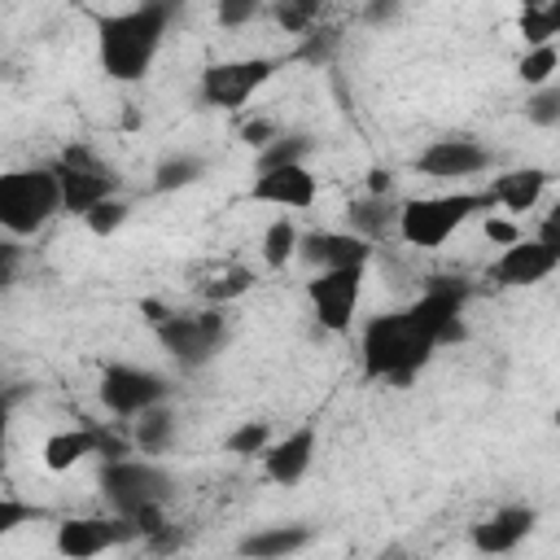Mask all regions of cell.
<instances>
[{"label":"cell","instance_id":"cell-1","mask_svg":"<svg viewBox=\"0 0 560 560\" xmlns=\"http://www.w3.org/2000/svg\"><path fill=\"white\" fill-rule=\"evenodd\" d=\"M468 280L459 276H433L420 298H411L398 311H381L363 324L359 332V359H363V381H385V385H411L420 368L442 346L464 341V311H468Z\"/></svg>","mask_w":560,"mask_h":560},{"label":"cell","instance_id":"cell-2","mask_svg":"<svg viewBox=\"0 0 560 560\" xmlns=\"http://www.w3.org/2000/svg\"><path fill=\"white\" fill-rule=\"evenodd\" d=\"M175 18H179V4H171V0H149V4L114 9V13H92V22H96V61H101L105 79H114V83L149 79Z\"/></svg>","mask_w":560,"mask_h":560},{"label":"cell","instance_id":"cell-3","mask_svg":"<svg viewBox=\"0 0 560 560\" xmlns=\"http://www.w3.org/2000/svg\"><path fill=\"white\" fill-rule=\"evenodd\" d=\"M144 311H149L144 319H149V328H153L162 354H166L175 368H184V372L206 368V363L219 359V350L228 346L232 324H228V311H219V306H201V311H162L158 302H144Z\"/></svg>","mask_w":560,"mask_h":560},{"label":"cell","instance_id":"cell-4","mask_svg":"<svg viewBox=\"0 0 560 560\" xmlns=\"http://www.w3.org/2000/svg\"><path fill=\"white\" fill-rule=\"evenodd\" d=\"M486 188H451V192H429V197H407L398 201V236L411 249H442L468 219L490 214Z\"/></svg>","mask_w":560,"mask_h":560},{"label":"cell","instance_id":"cell-5","mask_svg":"<svg viewBox=\"0 0 560 560\" xmlns=\"http://www.w3.org/2000/svg\"><path fill=\"white\" fill-rule=\"evenodd\" d=\"M61 214V188L52 166H9L0 171V236L22 241L44 232Z\"/></svg>","mask_w":560,"mask_h":560},{"label":"cell","instance_id":"cell-6","mask_svg":"<svg viewBox=\"0 0 560 560\" xmlns=\"http://www.w3.org/2000/svg\"><path fill=\"white\" fill-rule=\"evenodd\" d=\"M101 494L109 499L114 516H136L144 508H166L175 499V477L144 455L101 464Z\"/></svg>","mask_w":560,"mask_h":560},{"label":"cell","instance_id":"cell-7","mask_svg":"<svg viewBox=\"0 0 560 560\" xmlns=\"http://www.w3.org/2000/svg\"><path fill=\"white\" fill-rule=\"evenodd\" d=\"M289 57H271V52H254V57H228V61H210L197 79V101L206 109H245L284 66Z\"/></svg>","mask_w":560,"mask_h":560},{"label":"cell","instance_id":"cell-8","mask_svg":"<svg viewBox=\"0 0 560 560\" xmlns=\"http://www.w3.org/2000/svg\"><path fill=\"white\" fill-rule=\"evenodd\" d=\"M52 175H57V188H61V210L66 214H88L92 206L118 197V171L114 162H105L92 144H66L57 153V162H48Z\"/></svg>","mask_w":560,"mask_h":560},{"label":"cell","instance_id":"cell-9","mask_svg":"<svg viewBox=\"0 0 560 560\" xmlns=\"http://www.w3.org/2000/svg\"><path fill=\"white\" fill-rule=\"evenodd\" d=\"M96 398L109 416L118 420H136L144 416L149 407H162L171 398V381L158 372V368H144V363H105L101 368V385H96Z\"/></svg>","mask_w":560,"mask_h":560},{"label":"cell","instance_id":"cell-10","mask_svg":"<svg viewBox=\"0 0 560 560\" xmlns=\"http://www.w3.org/2000/svg\"><path fill=\"white\" fill-rule=\"evenodd\" d=\"M127 542H140L136 525L127 516H114V512L66 516V521H57V534H52V547L61 560H96V556L127 547Z\"/></svg>","mask_w":560,"mask_h":560},{"label":"cell","instance_id":"cell-11","mask_svg":"<svg viewBox=\"0 0 560 560\" xmlns=\"http://www.w3.org/2000/svg\"><path fill=\"white\" fill-rule=\"evenodd\" d=\"M363 280H368V267H341V271L311 276L306 298H311V315L324 332H350L359 302H363Z\"/></svg>","mask_w":560,"mask_h":560},{"label":"cell","instance_id":"cell-12","mask_svg":"<svg viewBox=\"0 0 560 560\" xmlns=\"http://www.w3.org/2000/svg\"><path fill=\"white\" fill-rule=\"evenodd\" d=\"M494 153L490 144H481L477 136H438L416 153V171L438 179V184H455V179H472L481 171H490Z\"/></svg>","mask_w":560,"mask_h":560},{"label":"cell","instance_id":"cell-13","mask_svg":"<svg viewBox=\"0 0 560 560\" xmlns=\"http://www.w3.org/2000/svg\"><path fill=\"white\" fill-rule=\"evenodd\" d=\"M556 267H560V254H556V249H547V245L534 241V236H521V241L503 245V254L490 262V280H494L499 289H534V284H542Z\"/></svg>","mask_w":560,"mask_h":560},{"label":"cell","instance_id":"cell-14","mask_svg":"<svg viewBox=\"0 0 560 560\" xmlns=\"http://www.w3.org/2000/svg\"><path fill=\"white\" fill-rule=\"evenodd\" d=\"M534 529H538V508H534V503H503V508H494L490 516H481V521L472 525L468 542H472V551H481V556H508V551H516Z\"/></svg>","mask_w":560,"mask_h":560},{"label":"cell","instance_id":"cell-15","mask_svg":"<svg viewBox=\"0 0 560 560\" xmlns=\"http://www.w3.org/2000/svg\"><path fill=\"white\" fill-rule=\"evenodd\" d=\"M298 258L311 271H341V267H368L372 262V245L359 241L346 228H315L298 236Z\"/></svg>","mask_w":560,"mask_h":560},{"label":"cell","instance_id":"cell-16","mask_svg":"<svg viewBox=\"0 0 560 560\" xmlns=\"http://www.w3.org/2000/svg\"><path fill=\"white\" fill-rule=\"evenodd\" d=\"M315 451H319V429H315V420H306V424H298V429H289V433H280V438H271V446H267L258 459H262L267 481H276V486H298V481L311 472Z\"/></svg>","mask_w":560,"mask_h":560},{"label":"cell","instance_id":"cell-17","mask_svg":"<svg viewBox=\"0 0 560 560\" xmlns=\"http://www.w3.org/2000/svg\"><path fill=\"white\" fill-rule=\"evenodd\" d=\"M249 201L276 206V210H306L319 197V179L311 166H276V171H254V184L245 188Z\"/></svg>","mask_w":560,"mask_h":560},{"label":"cell","instance_id":"cell-18","mask_svg":"<svg viewBox=\"0 0 560 560\" xmlns=\"http://www.w3.org/2000/svg\"><path fill=\"white\" fill-rule=\"evenodd\" d=\"M547 188H551V171H542V166H512V171H503V175H494L486 184V197H490V206H503L508 214H525V210H534L542 201Z\"/></svg>","mask_w":560,"mask_h":560},{"label":"cell","instance_id":"cell-19","mask_svg":"<svg viewBox=\"0 0 560 560\" xmlns=\"http://www.w3.org/2000/svg\"><path fill=\"white\" fill-rule=\"evenodd\" d=\"M311 542H315V525H302V521L258 525V529H249L241 538V556L245 560H289Z\"/></svg>","mask_w":560,"mask_h":560},{"label":"cell","instance_id":"cell-20","mask_svg":"<svg viewBox=\"0 0 560 560\" xmlns=\"http://www.w3.org/2000/svg\"><path fill=\"white\" fill-rule=\"evenodd\" d=\"M398 228V201L394 197H354L346 206V232H354L359 241H381Z\"/></svg>","mask_w":560,"mask_h":560},{"label":"cell","instance_id":"cell-21","mask_svg":"<svg viewBox=\"0 0 560 560\" xmlns=\"http://www.w3.org/2000/svg\"><path fill=\"white\" fill-rule=\"evenodd\" d=\"M92 455H96V429H57L39 446V459L48 472H70Z\"/></svg>","mask_w":560,"mask_h":560},{"label":"cell","instance_id":"cell-22","mask_svg":"<svg viewBox=\"0 0 560 560\" xmlns=\"http://www.w3.org/2000/svg\"><path fill=\"white\" fill-rule=\"evenodd\" d=\"M175 442V411L162 402V407H149L144 416L131 420V451L144 455V459H158L166 455Z\"/></svg>","mask_w":560,"mask_h":560},{"label":"cell","instance_id":"cell-23","mask_svg":"<svg viewBox=\"0 0 560 560\" xmlns=\"http://www.w3.org/2000/svg\"><path fill=\"white\" fill-rule=\"evenodd\" d=\"M319 149V140L311 136V131H284L280 127V136L267 144V149H258V162H254V171H276V166H306V158Z\"/></svg>","mask_w":560,"mask_h":560},{"label":"cell","instance_id":"cell-24","mask_svg":"<svg viewBox=\"0 0 560 560\" xmlns=\"http://www.w3.org/2000/svg\"><path fill=\"white\" fill-rule=\"evenodd\" d=\"M341 26L337 22H315L306 35H298V44H293V52H289V61H302V66H328L337 52H341Z\"/></svg>","mask_w":560,"mask_h":560},{"label":"cell","instance_id":"cell-25","mask_svg":"<svg viewBox=\"0 0 560 560\" xmlns=\"http://www.w3.org/2000/svg\"><path fill=\"white\" fill-rule=\"evenodd\" d=\"M201 175H206V158H201V153H166V158L153 166L149 188H153V192H179V188H192Z\"/></svg>","mask_w":560,"mask_h":560},{"label":"cell","instance_id":"cell-26","mask_svg":"<svg viewBox=\"0 0 560 560\" xmlns=\"http://www.w3.org/2000/svg\"><path fill=\"white\" fill-rule=\"evenodd\" d=\"M298 223L289 219V214H276L267 228H262V262L271 267V271H280V267H289L293 258H298Z\"/></svg>","mask_w":560,"mask_h":560},{"label":"cell","instance_id":"cell-27","mask_svg":"<svg viewBox=\"0 0 560 560\" xmlns=\"http://www.w3.org/2000/svg\"><path fill=\"white\" fill-rule=\"evenodd\" d=\"M258 280H254V271L249 267H223L219 276H210L206 284H197V293H201V302L206 306H228V302H236V298H245L249 289H254Z\"/></svg>","mask_w":560,"mask_h":560},{"label":"cell","instance_id":"cell-28","mask_svg":"<svg viewBox=\"0 0 560 560\" xmlns=\"http://www.w3.org/2000/svg\"><path fill=\"white\" fill-rule=\"evenodd\" d=\"M521 39H525V48H538V44H556V35H560V4L551 0V4H525L521 9Z\"/></svg>","mask_w":560,"mask_h":560},{"label":"cell","instance_id":"cell-29","mask_svg":"<svg viewBox=\"0 0 560 560\" xmlns=\"http://www.w3.org/2000/svg\"><path fill=\"white\" fill-rule=\"evenodd\" d=\"M556 66H560V48L556 44H538V48H525L516 74L525 79V88H542V83H556Z\"/></svg>","mask_w":560,"mask_h":560},{"label":"cell","instance_id":"cell-30","mask_svg":"<svg viewBox=\"0 0 560 560\" xmlns=\"http://www.w3.org/2000/svg\"><path fill=\"white\" fill-rule=\"evenodd\" d=\"M267 446H271V424H267V420H241V424L223 438V451H228V455H241V459H245V455H262Z\"/></svg>","mask_w":560,"mask_h":560},{"label":"cell","instance_id":"cell-31","mask_svg":"<svg viewBox=\"0 0 560 560\" xmlns=\"http://www.w3.org/2000/svg\"><path fill=\"white\" fill-rule=\"evenodd\" d=\"M525 118H529L534 127H542V131L560 127V83L534 88V92L525 96Z\"/></svg>","mask_w":560,"mask_h":560},{"label":"cell","instance_id":"cell-32","mask_svg":"<svg viewBox=\"0 0 560 560\" xmlns=\"http://www.w3.org/2000/svg\"><path fill=\"white\" fill-rule=\"evenodd\" d=\"M271 13H276V22H280V31L293 35V39L306 35V31L319 22V4H315V0H280Z\"/></svg>","mask_w":560,"mask_h":560},{"label":"cell","instance_id":"cell-33","mask_svg":"<svg viewBox=\"0 0 560 560\" xmlns=\"http://www.w3.org/2000/svg\"><path fill=\"white\" fill-rule=\"evenodd\" d=\"M127 219H131V206H127L122 197H109V201H101V206H92V210L83 214V228H88L92 236H114Z\"/></svg>","mask_w":560,"mask_h":560},{"label":"cell","instance_id":"cell-34","mask_svg":"<svg viewBox=\"0 0 560 560\" xmlns=\"http://www.w3.org/2000/svg\"><path fill=\"white\" fill-rule=\"evenodd\" d=\"M48 512L39 508V503H26V499H13V494H0V538H9V534H18L22 525H35V521H44Z\"/></svg>","mask_w":560,"mask_h":560},{"label":"cell","instance_id":"cell-35","mask_svg":"<svg viewBox=\"0 0 560 560\" xmlns=\"http://www.w3.org/2000/svg\"><path fill=\"white\" fill-rule=\"evenodd\" d=\"M258 13H262V4H258V0H219V4H214V22H219L223 31L249 26Z\"/></svg>","mask_w":560,"mask_h":560},{"label":"cell","instance_id":"cell-36","mask_svg":"<svg viewBox=\"0 0 560 560\" xmlns=\"http://www.w3.org/2000/svg\"><path fill=\"white\" fill-rule=\"evenodd\" d=\"M276 136H280V122H276V118H249V122L241 127V140L254 144V149H267Z\"/></svg>","mask_w":560,"mask_h":560},{"label":"cell","instance_id":"cell-37","mask_svg":"<svg viewBox=\"0 0 560 560\" xmlns=\"http://www.w3.org/2000/svg\"><path fill=\"white\" fill-rule=\"evenodd\" d=\"M18 267H22V245L0 236V289H9L18 280Z\"/></svg>","mask_w":560,"mask_h":560},{"label":"cell","instance_id":"cell-38","mask_svg":"<svg viewBox=\"0 0 560 560\" xmlns=\"http://www.w3.org/2000/svg\"><path fill=\"white\" fill-rule=\"evenodd\" d=\"M18 398H22V389H0V468H4V455H9V429H13Z\"/></svg>","mask_w":560,"mask_h":560},{"label":"cell","instance_id":"cell-39","mask_svg":"<svg viewBox=\"0 0 560 560\" xmlns=\"http://www.w3.org/2000/svg\"><path fill=\"white\" fill-rule=\"evenodd\" d=\"M398 18H402V4L398 0H372V4H363V22L368 26H389Z\"/></svg>","mask_w":560,"mask_h":560},{"label":"cell","instance_id":"cell-40","mask_svg":"<svg viewBox=\"0 0 560 560\" xmlns=\"http://www.w3.org/2000/svg\"><path fill=\"white\" fill-rule=\"evenodd\" d=\"M486 236H490L494 245H512V241H521V228H516L512 219H499V214H486Z\"/></svg>","mask_w":560,"mask_h":560},{"label":"cell","instance_id":"cell-41","mask_svg":"<svg viewBox=\"0 0 560 560\" xmlns=\"http://www.w3.org/2000/svg\"><path fill=\"white\" fill-rule=\"evenodd\" d=\"M363 197H394V171L372 166V171H368V192H363Z\"/></svg>","mask_w":560,"mask_h":560},{"label":"cell","instance_id":"cell-42","mask_svg":"<svg viewBox=\"0 0 560 560\" xmlns=\"http://www.w3.org/2000/svg\"><path fill=\"white\" fill-rule=\"evenodd\" d=\"M381 560H394V556H381Z\"/></svg>","mask_w":560,"mask_h":560}]
</instances>
